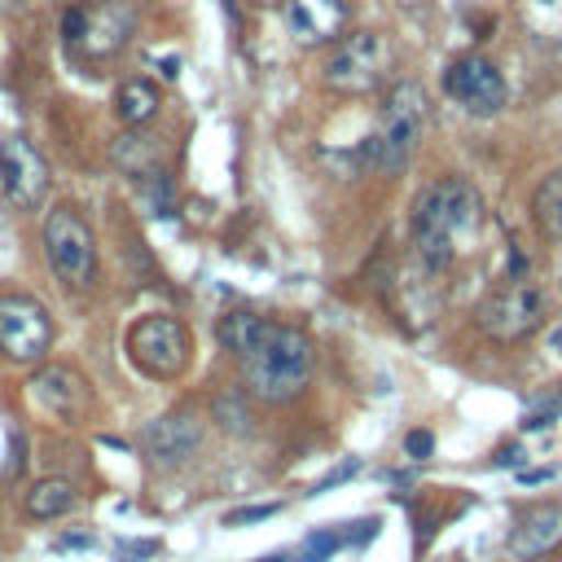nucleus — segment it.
I'll return each mask as SVG.
<instances>
[{
	"label": "nucleus",
	"instance_id": "1",
	"mask_svg": "<svg viewBox=\"0 0 562 562\" xmlns=\"http://www.w3.org/2000/svg\"><path fill=\"white\" fill-rule=\"evenodd\" d=\"M220 342L237 356L241 382L263 404H290L312 378V338L294 325L263 321L259 312H228L220 321Z\"/></svg>",
	"mask_w": 562,
	"mask_h": 562
},
{
	"label": "nucleus",
	"instance_id": "2",
	"mask_svg": "<svg viewBox=\"0 0 562 562\" xmlns=\"http://www.w3.org/2000/svg\"><path fill=\"white\" fill-rule=\"evenodd\" d=\"M479 224V193L457 180V176H439L430 184H422V193L413 198V250L426 268H448L457 241Z\"/></svg>",
	"mask_w": 562,
	"mask_h": 562
},
{
	"label": "nucleus",
	"instance_id": "3",
	"mask_svg": "<svg viewBox=\"0 0 562 562\" xmlns=\"http://www.w3.org/2000/svg\"><path fill=\"white\" fill-rule=\"evenodd\" d=\"M422 127H426V92H422V83L400 79L386 92V101L378 110V127L360 140L356 158L373 171H400L408 162L413 145L422 140Z\"/></svg>",
	"mask_w": 562,
	"mask_h": 562
},
{
	"label": "nucleus",
	"instance_id": "4",
	"mask_svg": "<svg viewBox=\"0 0 562 562\" xmlns=\"http://www.w3.org/2000/svg\"><path fill=\"white\" fill-rule=\"evenodd\" d=\"M474 321L496 342H522L544 321V294L531 277H505L496 290L483 294V303L474 307Z\"/></svg>",
	"mask_w": 562,
	"mask_h": 562
},
{
	"label": "nucleus",
	"instance_id": "5",
	"mask_svg": "<svg viewBox=\"0 0 562 562\" xmlns=\"http://www.w3.org/2000/svg\"><path fill=\"white\" fill-rule=\"evenodd\" d=\"M44 255H48V268L57 272L61 285L70 290H83L92 285V272H97V241H92V228L70 211V206H53L44 215Z\"/></svg>",
	"mask_w": 562,
	"mask_h": 562
},
{
	"label": "nucleus",
	"instance_id": "6",
	"mask_svg": "<svg viewBox=\"0 0 562 562\" xmlns=\"http://www.w3.org/2000/svg\"><path fill=\"white\" fill-rule=\"evenodd\" d=\"M391 70V44L378 31H351L338 40V48L325 61V88L342 97L373 92Z\"/></svg>",
	"mask_w": 562,
	"mask_h": 562
},
{
	"label": "nucleus",
	"instance_id": "7",
	"mask_svg": "<svg viewBox=\"0 0 562 562\" xmlns=\"http://www.w3.org/2000/svg\"><path fill=\"white\" fill-rule=\"evenodd\" d=\"M127 351H132V364L149 378H176L184 373L189 364V329L176 321V316H140L132 329H127Z\"/></svg>",
	"mask_w": 562,
	"mask_h": 562
},
{
	"label": "nucleus",
	"instance_id": "8",
	"mask_svg": "<svg viewBox=\"0 0 562 562\" xmlns=\"http://www.w3.org/2000/svg\"><path fill=\"white\" fill-rule=\"evenodd\" d=\"M136 26V9L123 4V0H101V4H75L66 9L61 18V31H66V44L83 48L88 57H110L127 44Z\"/></svg>",
	"mask_w": 562,
	"mask_h": 562
},
{
	"label": "nucleus",
	"instance_id": "9",
	"mask_svg": "<svg viewBox=\"0 0 562 562\" xmlns=\"http://www.w3.org/2000/svg\"><path fill=\"white\" fill-rule=\"evenodd\" d=\"M48 347H53V321L44 303L31 294H4L0 299V351L18 364H31Z\"/></svg>",
	"mask_w": 562,
	"mask_h": 562
},
{
	"label": "nucleus",
	"instance_id": "10",
	"mask_svg": "<svg viewBox=\"0 0 562 562\" xmlns=\"http://www.w3.org/2000/svg\"><path fill=\"white\" fill-rule=\"evenodd\" d=\"M443 92L457 101V105H465L470 114H496L501 105H505V79H501V70H496V61L492 57H483V53H461V57H452L448 61V70H443Z\"/></svg>",
	"mask_w": 562,
	"mask_h": 562
},
{
	"label": "nucleus",
	"instance_id": "11",
	"mask_svg": "<svg viewBox=\"0 0 562 562\" xmlns=\"http://www.w3.org/2000/svg\"><path fill=\"white\" fill-rule=\"evenodd\" d=\"M0 184L9 193V202L18 206H40L44 189H48V167L35 154L31 140L22 136H4L0 140Z\"/></svg>",
	"mask_w": 562,
	"mask_h": 562
},
{
	"label": "nucleus",
	"instance_id": "12",
	"mask_svg": "<svg viewBox=\"0 0 562 562\" xmlns=\"http://www.w3.org/2000/svg\"><path fill=\"white\" fill-rule=\"evenodd\" d=\"M351 18V0H285V22L303 44H325L342 35Z\"/></svg>",
	"mask_w": 562,
	"mask_h": 562
},
{
	"label": "nucleus",
	"instance_id": "13",
	"mask_svg": "<svg viewBox=\"0 0 562 562\" xmlns=\"http://www.w3.org/2000/svg\"><path fill=\"white\" fill-rule=\"evenodd\" d=\"M562 540V505H531L514 527H509V553L531 562L549 553Z\"/></svg>",
	"mask_w": 562,
	"mask_h": 562
},
{
	"label": "nucleus",
	"instance_id": "14",
	"mask_svg": "<svg viewBox=\"0 0 562 562\" xmlns=\"http://www.w3.org/2000/svg\"><path fill=\"white\" fill-rule=\"evenodd\" d=\"M31 391H35V400H40L48 413H57V417H66V422H75V417L83 413V404H88L83 378H79L75 369H61V364L40 369V373L31 378Z\"/></svg>",
	"mask_w": 562,
	"mask_h": 562
},
{
	"label": "nucleus",
	"instance_id": "15",
	"mask_svg": "<svg viewBox=\"0 0 562 562\" xmlns=\"http://www.w3.org/2000/svg\"><path fill=\"white\" fill-rule=\"evenodd\" d=\"M198 439H202V430H198V422H193L189 413L158 417V422L145 430V448H149V457L162 461V465H176V461L193 457Z\"/></svg>",
	"mask_w": 562,
	"mask_h": 562
},
{
	"label": "nucleus",
	"instance_id": "16",
	"mask_svg": "<svg viewBox=\"0 0 562 562\" xmlns=\"http://www.w3.org/2000/svg\"><path fill=\"white\" fill-rule=\"evenodd\" d=\"M531 220L544 241H562V167H553L540 180V189L531 198Z\"/></svg>",
	"mask_w": 562,
	"mask_h": 562
},
{
	"label": "nucleus",
	"instance_id": "17",
	"mask_svg": "<svg viewBox=\"0 0 562 562\" xmlns=\"http://www.w3.org/2000/svg\"><path fill=\"white\" fill-rule=\"evenodd\" d=\"M114 114H119L127 127L149 123V119L158 114V88H154L149 79H127V83H119V92H114Z\"/></svg>",
	"mask_w": 562,
	"mask_h": 562
},
{
	"label": "nucleus",
	"instance_id": "18",
	"mask_svg": "<svg viewBox=\"0 0 562 562\" xmlns=\"http://www.w3.org/2000/svg\"><path fill=\"white\" fill-rule=\"evenodd\" d=\"M70 505H75V487H70V479H40V483L26 492V514L40 518V522L66 514Z\"/></svg>",
	"mask_w": 562,
	"mask_h": 562
},
{
	"label": "nucleus",
	"instance_id": "19",
	"mask_svg": "<svg viewBox=\"0 0 562 562\" xmlns=\"http://www.w3.org/2000/svg\"><path fill=\"white\" fill-rule=\"evenodd\" d=\"M338 544H342L338 531H312V536L299 540L290 553H272V558H263V562H329V558L338 553Z\"/></svg>",
	"mask_w": 562,
	"mask_h": 562
},
{
	"label": "nucleus",
	"instance_id": "20",
	"mask_svg": "<svg viewBox=\"0 0 562 562\" xmlns=\"http://www.w3.org/2000/svg\"><path fill=\"white\" fill-rule=\"evenodd\" d=\"M277 514V505H250V509H233L228 518H224V527H241V522H259V518H272Z\"/></svg>",
	"mask_w": 562,
	"mask_h": 562
},
{
	"label": "nucleus",
	"instance_id": "21",
	"mask_svg": "<svg viewBox=\"0 0 562 562\" xmlns=\"http://www.w3.org/2000/svg\"><path fill=\"white\" fill-rule=\"evenodd\" d=\"M430 448H435V439H430L426 430H408V435H404V452H408L413 461H422V457H430Z\"/></svg>",
	"mask_w": 562,
	"mask_h": 562
},
{
	"label": "nucleus",
	"instance_id": "22",
	"mask_svg": "<svg viewBox=\"0 0 562 562\" xmlns=\"http://www.w3.org/2000/svg\"><path fill=\"white\" fill-rule=\"evenodd\" d=\"M356 470H360V461H342L338 470H329L325 479H316V483H312V492H325V487H334V483H342V479H351Z\"/></svg>",
	"mask_w": 562,
	"mask_h": 562
},
{
	"label": "nucleus",
	"instance_id": "23",
	"mask_svg": "<svg viewBox=\"0 0 562 562\" xmlns=\"http://www.w3.org/2000/svg\"><path fill=\"white\" fill-rule=\"evenodd\" d=\"M158 544L154 540H140V544H119V558H149Z\"/></svg>",
	"mask_w": 562,
	"mask_h": 562
},
{
	"label": "nucleus",
	"instance_id": "24",
	"mask_svg": "<svg viewBox=\"0 0 562 562\" xmlns=\"http://www.w3.org/2000/svg\"><path fill=\"white\" fill-rule=\"evenodd\" d=\"M57 549H92V536H61Z\"/></svg>",
	"mask_w": 562,
	"mask_h": 562
},
{
	"label": "nucleus",
	"instance_id": "25",
	"mask_svg": "<svg viewBox=\"0 0 562 562\" xmlns=\"http://www.w3.org/2000/svg\"><path fill=\"white\" fill-rule=\"evenodd\" d=\"M553 470H531V474H522V483H544Z\"/></svg>",
	"mask_w": 562,
	"mask_h": 562
},
{
	"label": "nucleus",
	"instance_id": "26",
	"mask_svg": "<svg viewBox=\"0 0 562 562\" xmlns=\"http://www.w3.org/2000/svg\"><path fill=\"white\" fill-rule=\"evenodd\" d=\"M553 347H562V329H558V334H553Z\"/></svg>",
	"mask_w": 562,
	"mask_h": 562
}]
</instances>
